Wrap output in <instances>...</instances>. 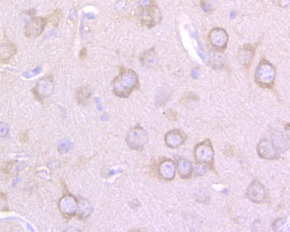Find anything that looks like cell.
I'll return each instance as SVG.
<instances>
[{
	"instance_id": "1",
	"label": "cell",
	"mask_w": 290,
	"mask_h": 232,
	"mask_svg": "<svg viewBox=\"0 0 290 232\" xmlns=\"http://www.w3.org/2000/svg\"><path fill=\"white\" fill-rule=\"evenodd\" d=\"M112 85L116 96L127 98L139 88V77L135 71L122 67L120 69L119 75L113 79Z\"/></svg>"
},
{
	"instance_id": "2",
	"label": "cell",
	"mask_w": 290,
	"mask_h": 232,
	"mask_svg": "<svg viewBox=\"0 0 290 232\" xmlns=\"http://www.w3.org/2000/svg\"><path fill=\"white\" fill-rule=\"evenodd\" d=\"M135 16L140 25L147 28L155 27L162 18L161 11L153 0H150L149 4L138 7Z\"/></svg>"
},
{
	"instance_id": "3",
	"label": "cell",
	"mask_w": 290,
	"mask_h": 232,
	"mask_svg": "<svg viewBox=\"0 0 290 232\" xmlns=\"http://www.w3.org/2000/svg\"><path fill=\"white\" fill-rule=\"evenodd\" d=\"M276 75V69L268 61L263 59L259 63L254 75L256 83L263 88H270L273 86Z\"/></svg>"
},
{
	"instance_id": "4",
	"label": "cell",
	"mask_w": 290,
	"mask_h": 232,
	"mask_svg": "<svg viewBox=\"0 0 290 232\" xmlns=\"http://www.w3.org/2000/svg\"><path fill=\"white\" fill-rule=\"evenodd\" d=\"M194 158L198 164L210 166L213 164L215 151L211 141L206 140L198 144L194 148Z\"/></svg>"
},
{
	"instance_id": "5",
	"label": "cell",
	"mask_w": 290,
	"mask_h": 232,
	"mask_svg": "<svg viewBox=\"0 0 290 232\" xmlns=\"http://www.w3.org/2000/svg\"><path fill=\"white\" fill-rule=\"evenodd\" d=\"M48 22L47 17H36L33 18L24 27V35L29 39H36L43 33Z\"/></svg>"
},
{
	"instance_id": "6",
	"label": "cell",
	"mask_w": 290,
	"mask_h": 232,
	"mask_svg": "<svg viewBox=\"0 0 290 232\" xmlns=\"http://www.w3.org/2000/svg\"><path fill=\"white\" fill-rule=\"evenodd\" d=\"M148 141L147 131L142 127L137 126L129 131L126 142L130 148L135 150H142Z\"/></svg>"
},
{
	"instance_id": "7",
	"label": "cell",
	"mask_w": 290,
	"mask_h": 232,
	"mask_svg": "<svg viewBox=\"0 0 290 232\" xmlns=\"http://www.w3.org/2000/svg\"><path fill=\"white\" fill-rule=\"evenodd\" d=\"M210 44L215 51H222L226 49L229 41V35L224 29L215 28L209 32Z\"/></svg>"
},
{
	"instance_id": "8",
	"label": "cell",
	"mask_w": 290,
	"mask_h": 232,
	"mask_svg": "<svg viewBox=\"0 0 290 232\" xmlns=\"http://www.w3.org/2000/svg\"><path fill=\"white\" fill-rule=\"evenodd\" d=\"M54 88V82L52 76H48L42 79L33 88V92L35 97L39 100L48 97Z\"/></svg>"
},
{
	"instance_id": "9",
	"label": "cell",
	"mask_w": 290,
	"mask_h": 232,
	"mask_svg": "<svg viewBox=\"0 0 290 232\" xmlns=\"http://www.w3.org/2000/svg\"><path fill=\"white\" fill-rule=\"evenodd\" d=\"M259 157L265 160H274L278 158L277 149L273 142L263 140L259 143L258 148Z\"/></svg>"
},
{
	"instance_id": "10",
	"label": "cell",
	"mask_w": 290,
	"mask_h": 232,
	"mask_svg": "<svg viewBox=\"0 0 290 232\" xmlns=\"http://www.w3.org/2000/svg\"><path fill=\"white\" fill-rule=\"evenodd\" d=\"M247 198L252 202L260 204L266 198V192L260 182L254 181L248 187L246 192Z\"/></svg>"
},
{
	"instance_id": "11",
	"label": "cell",
	"mask_w": 290,
	"mask_h": 232,
	"mask_svg": "<svg viewBox=\"0 0 290 232\" xmlns=\"http://www.w3.org/2000/svg\"><path fill=\"white\" fill-rule=\"evenodd\" d=\"M255 48L251 44H244L238 51V60L243 68L249 69L255 56Z\"/></svg>"
},
{
	"instance_id": "12",
	"label": "cell",
	"mask_w": 290,
	"mask_h": 232,
	"mask_svg": "<svg viewBox=\"0 0 290 232\" xmlns=\"http://www.w3.org/2000/svg\"><path fill=\"white\" fill-rule=\"evenodd\" d=\"M177 170V165L170 159L163 160L158 167V175L166 180H173Z\"/></svg>"
},
{
	"instance_id": "13",
	"label": "cell",
	"mask_w": 290,
	"mask_h": 232,
	"mask_svg": "<svg viewBox=\"0 0 290 232\" xmlns=\"http://www.w3.org/2000/svg\"><path fill=\"white\" fill-rule=\"evenodd\" d=\"M186 140V134L180 130L170 131L165 137V142L167 146L173 149L181 146Z\"/></svg>"
},
{
	"instance_id": "14",
	"label": "cell",
	"mask_w": 290,
	"mask_h": 232,
	"mask_svg": "<svg viewBox=\"0 0 290 232\" xmlns=\"http://www.w3.org/2000/svg\"><path fill=\"white\" fill-rule=\"evenodd\" d=\"M16 44L10 41H4L0 48V61L2 64H7L16 54Z\"/></svg>"
},
{
	"instance_id": "15",
	"label": "cell",
	"mask_w": 290,
	"mask_h": 232,
	"mask_svg": "<svg viewBox=\"0 0 290 232\" xmlns=\"http://www.w3.org/2000/svg\"><path fill=\"white\" fill-rule=\"evenodd\" d=\"M178 174L182 178H189L192 175L194 167L192 163L186 158H180L177 164Z\"/></svg>"
},
{
	"instance_id": "16",
	"label": "cell",
	"mask_w": 290,
	"mask_h": 232,
	"mask_svg": "<svg viewBox=\"0 0 290 232\" xmlns=\"http://www.w3.org/2000/svg\"><path fill=\"white\" fill-rule=\"evenodd\" d=\"M140 60L143 66L147 68H152L155 66L157 63V54H156L155 49L153 48L145 51L142 53Z\"/></svg>"
},
{
	"instance_id": "17",
	"label": "cell",
	"mask_w": 290,
	"mask_h": 232,
	"mask_svg": "<svg viewBox=\"0 0 290 232\" xmlns=\"http://www.w3.org/2000/svg\"><path fill=\"white\" fill-rule=\"evenodd\" d=\"M91 93L88 89L86 87H82V88L78 89L77 93H76V98L79 104H85L87 100L90 98Z\"/></svg>"
},
{
	"instance_id": "18",
	"label": "cell",
	"mask_w": 290,
	"mask_h": 232,
	"mask_svg": "<svg viewBox=\"0 0 290 232\" xmlns=\"http://www.w3.org/2000/svg\"><path fill=\"white\" fill-rule=\"evenodd\" d=\"M62 18V11L57 9L53 11L50 16L47 17L49 22H50L51 25L54 27H58L59 26L60 21Z\"/></svg>"
},
{
	"instance_id": "19",
	"label": "cell",
	"mask_w": 290,
	"mask_h": 232,
	"mask_svg": "<svg viewBox=\"0 0 290 232\" xmlns=\"http://www.w3.org/2000/svg\"><path fill=\"white\" fill-rule=\"evenodd\" d=\"M274 231H290V225L287 224L286 221L282 218L276 220L273 224Z\"/></svg>"
},
{
	"instance_id": "20",
	"label": "cell",
	"mask_w": 290,
	"mask_h": 232,
	"mask_svg": "<svg viewBox=\"0 0 290 232\" xmlns=\"http://www.w3.org/2000/svg\"><path fill=\"white\" fill-rule=\"evenodd\" d=\"M200 4L203 10L206 12H210L213 10L215 6L216 0H200Z\"/></svg>"
},
{
	"instance_id": "21",
	"label": "cell",
	"mask_w": 290,
	"mask_h": 232,
	"mask_svg": "<svg viewBox=\"0 0 290 232\" xmlns=\"http://www.w3.org/2000/svg\"><path fill=\"white\" fill-rule=\"evenodd\" d=\"M206 166L204 165L198 164L196 165L195 169H194V171H195V173L197 175H202L205 172V169H206Z\"/></svg>"
},
{
	"instance_id": "22",
	"label": "cell",
	"mask_w": 290,
	"mask_h": 232,
	"mask_svg": "<svg viewBox=\"0 0 290 232\" xmlns=\"http://www.w3.org/2000/svg\"><path fill=\"white\" fill-rule=\"evenodd\" d=\"M88 55V51L86 48H82L79 51V57L80 59L83 60L85 59Z\"/></svg>"
},
{
	"instance_id": "23",
	"label": "cell",
	"mask_w": 290,
	"mask_h": 232,
	"mask_svg": "<svg viewBox=\"0 0 290 232\" xmlns=\"http://www.w3.org/2000/svg\"><path fill=\"white\" fill-rule=\"evenodd\" d=\"M278 4L282 8H287L290 6V0H278Z\"/></svg>"
},
{
	"instance_id": "24",
	"label": "cell",
	"mask_w": 290,
	"mask_h": 232,
	"mask_svg": "<svg viewBox=\"0 0 290 232\" xmlns=\"http://www.w3.org/2000/svg\"><path fill=\"white\" fill-rule=\"evenodd\" d=\"M285 131H286L287 135L290 140V124L287 125L286 127H285Z\"/></svg>"
}]
</instances>
